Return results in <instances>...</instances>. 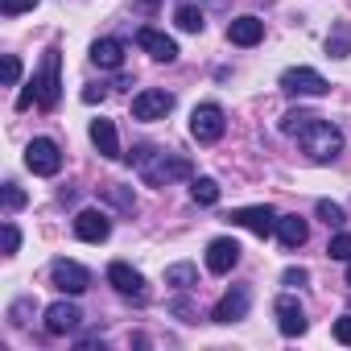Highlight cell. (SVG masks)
Masks as SVG:
<instances>
[{
  "label": "cell",
  "mask_w": 351,
  "mask_h": 351,
  "mask_svg": "<svg viewBox=\"0 0 351 351\" xmlns=\"http://www.w3.org/2000/svg\"><path fill=\"white\" fill-rule=\"evenodd\" d=\"M314 120H318L314 112H306V108H289V112L281 116V132H285V136H298V132H302V128H310Z\"/></svg>",
  "instance_id": "22"
},
{
  "label": "cell",
  "mask_w": 351,
  "mask_h": 351,
  "mask_svg": "<svg viewBox=\"0 0 351 351\" xmlns=\"http://www.w3.org/2000/svg\"><path fill=\"white\" fill-rule=\"evenodd\" d=\"M58 62H62V54H58V46L54 50H46V58H42V71L34 75V91H38V108H58V99H62V75H58Z\"/></svg>",
  "instance_id": "3"
},
{
  "label": "cell",
  "mask_w": 351,
  "mask_h": 351,
  "mask_svg": "<svg viewBox=\"0 0 351 351\" xmlns=\"http://www.w3.org/2000/svg\"><path fill=\"white\" fill-rule=\"evenodd\" d=\"M335 339H339L343 347H351V314H343V318H335Z\"/></svg>",
  "instance_id": "34"
},
{
  "label": "cell",
  "mask_w": 351,
  "mask_h": 351,
  "mask_svg": "<svg viewBox=\"0 0 351 351\" xmlns=\"http://www.w3.org/2000/svg\"><path fill=\"white\" fill-rule=\"evenodd\" d=\"M108 285H112L120 298H132V302H145V298H149L145 277H141L132 265H124V261H112V265H108Z\"/></svg>",
  "instance_id": "10"
},
{
  "label": "cell",
  "mask_w": 351,
  "mask_h": 351,
  "mask_svg": "<svg viewBox=\"0 0 351 351\" xmlns=\"http://www.w3.org/2000/svg\"><path fill=\"white\" fill-rule=\"evenodd\" d=\"M273 314H277V330L281 335H289V339H298V335H306V310H302V302L293 298V293H281L277 298V306H273Z\"/></svg>",
  "instance_id": "12"
},
{
  "label": "cell",
  "mask_w": 351,
  "mask_h": 351,
  "mask_svg": "<svg viewBox=\"0 0 351 351\" xmlns=\"http://www.w3.org/2000/svg\"><path fill=\"white\" fill-rule=\"evenodd\" d=\"M281 281H285V285H289V289H293V285H298V289H302V285H306V281H310V273H306V269H285V273H281Z\"/></svg>",
  "instance_id": "35"
},
{
  "label": "cell",
  "mask_w": 351,
  "mask_h": 351,
  "mask_svg": "<svg viewBox=\"0 0 351 351\" xmlns=\"http://www.w3.org/2000/svg\"><path fill=\"white\" fill-rule=\"evenodd\" d=\"M236 265H240V244L232 236H219L207 244V269L211 273H232Z\"/></svg>",
  "instance_id": "16"
},
{
  "label": "cell",
  "mask_w": 351,
  "mask_h": 351,
  "mask_svg": "<svg viewBox=\"0 0 351 351\" xmlns=\"http://www.w3.org/2000/svg\"><path fill=\"white\" fill-rule=\"evenodd\" d=\"M21 248V232H17V223H5V256H13Z\"/></svg>",
  "instance_id": "33"
},
{
  "label": "cell",
  "mask_w": 351,
  "mask_h": 351,
  "mask_svg": "<svg viewBox=\"0 0 351 351\" xmlns=\"http://www.w3.org/2000/svg\"><path fill=\"white\" fill-rule=\"evenodd\" d=\"M29 310H38V302H34V298H21V302H13V306H9V318H13V326H25V322H29V318H25Z\"/></svg>",
  "instance_id": "29"
},
{
  "label": "cell",
  "mask_w": 351,
  "mask_h": 351,
  "mask_svg": "<svg viewBox=\"0 0 351 351\" xmlns=\"http://www.w3.org/2000/svg\"><path fill=\"white\" fill-rule=\"evenodd\" d=\"M314 211H318V219H322L326 228H343V223H347L343 207H339V203H330V199H318V207H314Z\"/></svg>",
  "instance_id": "27"
},
{
  "label": "cell",
  "mask_w": 351,
  "mask_h": 351,
  "mask_svg": "<svg viewBox=\"0 0 351 351\" xmlns=\"http://www.w3.org/2000/svg\"><path fill=\"white\" fill-rule=\"evenodd\" d=\"M25 165L38 173V178H54V173L62 169V149H58V141L34 136V141L25 145Z\"/></svg>",
  "instance_id": "4"
},
{
  "label": "cell",
  "mask_w": 351,
  "mask_h": 351,
  "mask_svg": "<svg viewBox=\"0 0 351 351\" xmlns=\"http://www.w3.org/2000/svg\"><path fill=\"white\" fill-rule=\"evenodd\" d=\"M29 9H38V0H0V13H5V17L29 13Z\"/></svg>",
  "instance_id": "30"
},
{
  "label": "cell",
  "mask_w": 351,
  "mask_h": 351,
  "mask_svg": "<svg viewBox=\"0 0 351 351\" xmlns=\"http://www.w3.org/2000/svg\"><path fill=\"white\" fill-rule=\"evenodd\" d=\"M228 219H232L236 228H244V232L261 236V240L277 232V211H273V207H265V203H261V207H236Z\"/></svg>",
  "instance_id": "8"
},
{
  "label": "cell",
  "mask_w": 351,
  "mask_h": 351,
  "mask_svg": "<svg viewBox=\"0 0 351 351\" xmlns=\"http://www.w3.org/2000/svg\"><path fill=\"white\" fill-rule=\"evenodd\" d=\"M165 285H173V289H191V285H199V269L195 265H169L165 269Z\"/></svg>",
  "instance_id": "21"
},
{
  "label": "cell",
  "mask_w": 351,
  "mask_h": 351,
  "mask_svg": "<svg viewBox=\"0 0 351 351\" xmlns=\"http://www.w3.org/2000/svg\"><path fill=\"white\" fill-rule=\"evenodd\" d=\"M104 95H108V87H104V83H91V87L83 91V104H99Z\"/></svg>",
  "instance_id": "37"
},
{
  "label": "cell",
  "mask_w": 351,
  "mask_h": 351,
  "mask_svg": "<svg viewBox=\"0 0 351 351\" xmlns=\"http://www.w3.org/2000/svg\"><path fill=\"white\" fill-rule=\"evenodd\" d=\"M326 256H330V261H351V236H347V232L330 236V244H326Z\"/></svg>",
  "instance_id": "28"
},
{
  "label": "cell",
  "mask_w": 351,
  "mask_h": 351,
  "mask_svg": "<svg viewBox=\"0 0 351 351\" xmlns=\"http://www.w3.org/2000/svg\"><path fill=\"white\" fill-rule=\"evenodd\" d=\"M17 79H21V58H17V54H9V58H5V83H9V87H17Z\"/></svg>",
  "instance_id": "32"
},
{
  "label": "cell",
  "mask_w": 351,
  "mask_h": 351,
  "mask_svg": "<svg viewBox=\"0 0 351 351\" xmlns=\"http://www.w3.org/2000/svg\"><path fill=\"white\" fill-rule=\"evenodd\" d=\"M91 62L104 66V71H120V66H124V42H116V38H99V42L91 46Z\"/></svg>",
  "instance_id": "20"
},
{
  "label": "cell",
  "mask_w": 351,
  "mask_h": 351,
  "mask_svg": "<svg viewBox=\"0 0 351 351\" xmlns=\"http://www.w3.org/2000/svg\"><path fill=\"white\" fill-rule=\"evenodd\" d=\"M326 54L330 58H347L351 54V29L347 25H335V34L326 38Z\"/></svg>",
  "instance_id": "26"
},
{
  "label": "cell",
  "mask_w": 351,
  "mask_h": 351,
  "mask_svg": "<svg viewBox=\"0 0 351 351\" xmlns=\"http://www.w3.org/2000/svg\"><path fill=\"white\" fill-rule=\"evenodd\" d=\"M173 21H178V29H182V34H203V25H207L203 9H195V5H182L178 13H173Z\"/></svg>",
  "instance_id": "23"
},
{
  "label": "cell",
  "mask_w": 351,
  "mask_h": 351,
  "mask_svg": "<svg viewBox=\"0 0 351 351\" xmlns=\"http://www.w3.org/2000/svg\"><path fill=\"white\" fill-rule=\"evenodd\" d=\"M169 310L178 314L182 322H195V306H191V302H182V298H178V302H169Z\"/></svg>",
  "instance_id": "36"
},
{
  "label": "cell",
  "mask_w": 351,
  "mask_h": 351,
  "mask_svg": "<svg viewBox=\"0 0 351 351\" xmlns=\"http://www.w3.org/2000/svg\"><path fill=\"white\" fill-rule=\"evenodd\" d=\"M265 38V21L261 17H236V21H228V42L232 46H256Z\"/></svg>",
  "instance_id": "17"
},
{
  "label": "cell",
  "mask_w": 351,
  "mask_h": 351,
  "mask_svg": "<svg viewBox=\"0 0 351 351\" xmlns=\"http://www.w3.org/2000/svg\"><path fill=\"white\" fill-rule=\"evenodd\" d=\"M75 236H79L83 244H104V240L112 236V219H108L104 211L87 207V211H79V215H75Z\"/></svg>",
  "instance_id": "13"
},
{
  "label": "cell",
  "mask_w": 351,
  "mask_h": 351,
  "mask_svg": "<svg viewBox=\"0 0 351 351\" xmlns=\"http://www.w3.org/2000/svg\"><path fill=\"white\" fill-rule=\"evenodd\" d=\"M248 306H252V289L248 285H232L219 302H215V310H211V318L215 322H240V318H248Z\"/></svg>",
  "instance_id": "11"
},
{
  "label": "cell",
  "mask_w": 351,
  "mask_h": 351,
  "mask_svg": "<svg viewBox=\"0 0 351 351\" xmlns=\"http://www.w3.org/2000/svg\"><path fill=\"white\" fill-rule=\"evenodd\" d=\"M347 285H351V261H347Z\"/></svg>",
  "instance_id": "39"
},
{
  "label": "cell",
  "mask_w": 351,
  "mask_h": 351,
  "mask_svg": "<svg viewBox=\"0 0 351 351\" xmlns=\"http://www.w3.org/2000/svg\"><path fill=\"white\" fill-rule=\"evenodd\" d=\"M128 161L136 165V173H141L145 186H169V182H182V178H191V173H195L191 157L173 153V149H153V145H136L128 153Z\"/></svg>",
  "instance_id": "1"
},
{
  "label": "cell",
  "mask_w": 351,
  "mask_h": 351,
  "mask_svg": "<svg viewBox=\"0 0 351 351\" xmlns=\"http://www.w3.org/2000/svg\"><path fill=\"white\" fill-rule=\"evenodd\" d=\"M157 5H161V0H132V13L149 17V13H157Z\"/></svg>",
  "instance_id": "38"
},
{
  "label": "cell",
  "mask_w": 351,
  "mask_h": 351,
  "mask_svg": "<svg viewBox=\"0 0 351 351\" xmlns=\"http://www.w3.org/2000/svg\"><path fill=\"white\" fill-rule=\"evenodd\" d=\"M277 87H281L285 95H298V99H302V95L318 99V95H326V91H330V83H326L314 66H289V71L281 75V83H277Z\"/></svg>",
  "instance_id": "5"
},
{
  "label": "cell",
  "mask_w": 351,
  "mask_h": 351,
  "mask_svg": "<svg viewBox=\"0 0 351 351\" xmlns=\"http://www.w3.org/2000/svg\"><path fill=\"white\" fill-rule=\"evenodd\" d=\"M136 46H141V50H145L153 62H173V58H178V42H173V38H165L161 29H149V25L136 34Z\"/></svg>",
  "instance_id": "15"
},
{
  "label": "cell",
  "mask_w": 351,
  "mask_h": 351,
  "mask_svg": "<svg viewBox=\"0 0 351 351\" xmlns=\"http://www.w3.org/2000/svg\"><path fill=\"white\" fill-rule=\"evenodd\" d=\"M91 145H95L108 161L124 157V153H120V136H116V124H112V120H91Z\"/></svg>",
  "instance_id": "19"
},
{
  "label": "cell",
  "mask_w": 351,
  "mask_h": 351,
  "mask_svg": "<svg viewBox=\"0 0 351 351\" xmlns=\"http://www.w3.org/2000/svg\"><path fill=\"white\" fill-rule=\"evenodd\" d=\"M191 199H195L199 207H215V203H219V182H215V178H195Z\"/></svg>",
  "instance_id": "24"
},
{
  "label": "cell",
  "mask_w": 351,
  "mask_h": 351,
  "mask_svg": "<svg viewBox=\"0 0 351 351\" xmlns=\"http://www.w3.org/2000/svg\"><path fill=\"white\" fill-rule=\"evenodd\" d=\"M104 199H108L112 207H120L124 215H132V211H136V199H132V191H128V186H120V182H108V186H104Z\"/></svg>",
  "instance_id": "25"
},
{
  "label": "cell",
  "mask_w": 351,
  "mask_h": 351,
  "mask_svg": "<svg viewBox=\"0 0 351 351\" xmlns=\"http://www.w3.org/2000/svg\"><path fill=\"white\" fill-rule=\"evenodd\" d=\"M277 240L281 248H302L310 240V223L302 215H277Z\"/></svg>",
  "instance_id": "18"
},
{
  "label": "cell",
  "mask_w": 351,
  "mask_h": 351,
  "mask_svg": "<svg viewBox=\"0 0 351 351\" xmlns=\"http://www.w3.org/2000/svg\"><path fill=\"white\" fill-rule=\"evenodd\" d=\"M50 281H54V289H62V293H83L87 285H91V273L79 265V261H66V256H58L54 265H50Z\"/></svg>",
  "instance_id": "9"
},
{
  "label": "cell",
  "mask_w": 351,
  "mask_h": 351,
  "mask_svg": "<svg viewBox=\"0 0 351 351\" xmlns=\"http://www.w3.org/2000/svg\"><path fill=\"white\" fill-rule=\"evenodd\" d=\"M169 112H173V95H169V91H157V87H149V91L132 95V120H145V124H153V120H165Z\"/></svg>",
  "instance_id": "7"
},
{
  "label": "cell",
  "mask_w": 351,
  "mask_h": 351,
  "mask_svg": "<svg viewBox=\"0 0 351 351\" xmlns=\"http://www.w3.org/2000/svg\"><path fill=\"white\" fill-rule=\"evenodd\" d=\"M5 207H9V211H21V207H25V191L13 186V182H5Z\"/></svg>",
  "instance_id": "31"
},
{
  "label": "cell",
  "mask_w": 351,
  "mask_h": 351,
  "mask_svg": "<svg viewBox=\"0 0 351 351\" xmlns=\"http://www.w3.org/2000/svg\"><path fill=\"white\" fill-rule=\"evenodd\" d=\"M298 145H302V153H306L310 161H318V165H330V161L343 153V132L318 116L310 128H302V132H298Z\"/></svg>",
  "instance_id": "2"
},
{
  "label": "cell",
  "mask_w": 351,
  "mask_h": 351,
  "mask_svg": "<svg viewBox=\"0 0 351 351\" xmlns=\"http://www.w3.org/2000/svg\"><path fill=\"white\" fill-rule=\"evenodd\" d=\"M83 326V310L75 302H54L46 306V335H71Z\"/></svg>",
  "instance_id": "14"
},
{
  "label": "cell",
  "mask_w": 351,
  "mask_h": 351,
  "mask_svg": "<svg viewBox=\"0 0 351 351\" xmlns=\"http://www.w3.org/2000/svg\"><path fill=\"white\" fill-rule=\"evenodd\" d=\"M223 128H228V116H223L219 104H199V108L191 112V136H195L199 145H215V141L223 136Z\"/></svg>",
  "instance_id": "6"
}]
</instances>
